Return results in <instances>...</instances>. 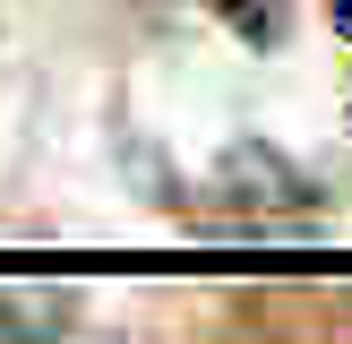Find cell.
<instances>
[{
	"label": "cell",
	"mask_w": 352,
	"mask_h": 344,
	"mask_svg": "<svg viewBox=\"0 0 352 344\" xmlns=\"http://www.w3.org/2000/svg\"><path fill=\"white\" fill-rule=\"evenodd\" d=\"M206 9L250 43H284V26H292V0H206Z\"/></svg>",
	"instance_id": "obj_2"
},
{
	"label": "cell",
	"mask_w": 352,
	"mask_h": 344,
	"mask_svg": "<svg viewBox=\"0 0 352 344\" xmlns=\"http://www.w3.org/2000/svg\"><path fill=\"white\" fill-rule=\"evenodd\" d=\"M223 189H232V206H309V181L275 147H258V138L223 155Z\"/></svg>",
	"instance_id": "obj_1"
},
{
	"label": "cell",
	"mask_w": 352,
	"mask_h": 344,
	"mask_svg": "<svg viewBox=\"0 0 352 344\" xmlns=\"http://www.w3.org/2000/svg\"><path fill=\"white\" fill-rule=\"evenodd\" d=\"M327 17H336V34H352V0H327Z\"/></svg>",
	"instance_id": "obj_3"
}]
</instances>
